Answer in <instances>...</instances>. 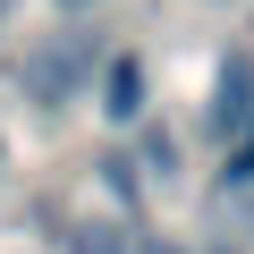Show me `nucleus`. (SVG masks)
<instances>
[{"label":"nucleus","mask_w":254,"mask_h":254,"mask_svg":"<svg viewBox=\"0 0 254 254\" xmlns=\"http://www.w3.org/2000/svg\"><path fill=\"white\" fill-rule=\"evenodd\" d=\"M60 9H93V0H60Z\"/></svg>","instance_id":"obj_5"},{"label":"nucleus","mask_w":254,"mask_h":254,"mask_svg":"<svg viewBox=\"0 0 254 254\" xmlns=\"http://www.w3.org/2000/svg\"><path fill=\"white\" fill-rule=\"evenodd\" d=\"M229 187H254V127H237V144H229Z\"/></svg>","instance_id":"obj_3"},{"label":"nucleus","mask_w":254,"mask_h":254,"mask_svg":"<svg viewBox=\"0 0 254 254\" xmlns=\"http://www.w3.org/2000/svg\"><path fill=\"white\" fill-rule=\"evenodd\" d=\"M76 254H119V229H85V237H76Z\"/></svg>","instance_id":"obj_4"},{"label":"nucleus","mask_w":254,"mask_h":254,"mask_svg":"<svg viewBox=\"0 0 254 254\" xmlns=\"http://www.w3.org/2000/svg\"><path fill=\"white\" fill-rule=\"evenodd\" d=\"M144 254H178V246H144Z\"/></svg>","instance_id":"obj_6"},{"label":"nucleus","mask_w":254,"mask_h":254,"mask_svg":"<svg viewBox=\"0 0 254 254\" xmlns=\"http://www.w3.org/2000/svg\"><path fill=\"white\" fill-rule=\"evenodd\" d=\"M102 110H110L119 127L144 110V68H136V60H110V76H102Z\"/></svg>","instance_id":"obj_2"},{"label":"nucleus","mask_w":254,"mask_h":254,"mask_svg":"<svg viewBox=\"0 0 254 254\" xmlns=\"http://www.w3.org/2000/svg\"><path fill=\"white\" fill-rule=\"evenodd\" d=\"M212 127H220V136L254 127V60H229V68H220V85H212Z\"/></svg>","instance_id":"obj_1"}]
</instances>
